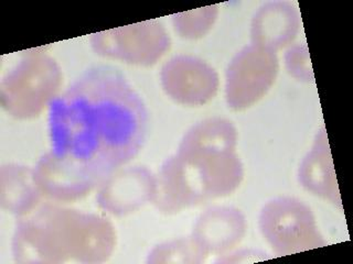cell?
Segmentation results:
<instances>
[{
	"mask_svg": "<svg viewBox=\"0 0 353 264\" xmlns=\"http://www.w3.org/2000/svg\"><path fill=\"white\" fill-rule=\"evenodd\" d=\"M298 181L305 190L330 201L342 210L339 187L325 128L318 131L312 150L303 157L298 170Z\"/></svg>",
	"mask_w": 353,
	"mask_h": 264,
	"instance_id": "ba28073f",
	"label": "cell"
},
{
	"mask_svg": "<svg viewBox=\"0 0 353 264\" xmlns=\"http://www.w3.org/2000/svg\"><path fill=\"white\" fill-rule=\"evenodd\" d=\"M99 54L137 65H152L165 54L170 40L163 25L146 21L94 34Z\"/></svg>",
	"mask_w": 353,
	"mask_h": 264,
	"instance_id": "277c9868",
	"label": "cell"
},
{
	"mask_svg": "<svg viewBox=\"0 0 353 264\" xmlns=\"http://www.w3.org/2000/svg\"><path fill=\"white\" fill-rule=\"evenodd\" d=\"M148 111L119 69H86L50 102V151L33 179L55 201L80 199L130 163L143 148Z\"/></svg>",
	"mask_w": 353,
	"mask_h": 264,
	"instance_id": "6da1fadb",
	"label": "cell"
},
{
	"mask_svg": "<svg viewBox=\"0 0 353 264\" xmlns=\"http://www.w3.org/2000/svg\"><path fill=\"white\" fill-rule=\"evenodd\" d=\"M163 85L176 102L202 104L213 98L218 89V75L202 60L191 56H178L165 64Z\"/></svg>",
	"mask_w": 353,
	"mask_h": 264,
	"instance_id": "5b68a950",
	"label": "cell"
},
{
	"mask_svg": "<svg viewBox=\"0 0 353 264\" xmlns=\"http://www.w3.org/2000/svg\"><path fill=\"white\" fill-rule=\"evenodd\" d=\"M301 30L297 9L286 1L263 6L252 22L254 45L277 52L292 45Z\"/></svg>",
	"mask_w": 353,
	"mask_h": 264,
	"instance_id": "52a82bcc",
	"label": "cell"
},
{
	"mask_svg": "<svg viewBox=\"0 0 353 264\" xmlns=\"http://www.w3.org/2000/svg\"><path fill=\"white\" fill-rule=\"evenodd\" d=\"M285 66L290 76L303 82H314L312 62L305 43L290 45L285 53Z\"/></svg>",
	"mask_w": 353,
	"mask_h": 264,
	"instance_id": "8fae6325",
	"label": "cell"
},
{
	"mask_svg": "<svg viewBox=\"0 0 353 264\" xmlns=\"http://www.w3.org/2000/svg\"><path fill=\"white\" fill-rule=\"evenodd\" d=\"M103 185L101 206L119 216L135 212L148 201H154L157 194V179L143 168L116 172Z\"/></svg>",
	"mask_w": 353,
	"mask_h": 264,
	"instance_id": "8992f818",
	"label": "cell"
},
{
	"mask_svg": "<svg viewBox=\"0 0 353 264\" xmlns=\"http://www.w3.org/2000/svg\"><path fill=\"white\" fill-rule=\"evenodd\" d=\"M245 229V218L240 210L218 207L210 209L199 218L193 239L208 254L222 253L240 243Z\"/></svg>",
	"mask_w": 353,
	"mask_h": 264,
	"instance_id": "9c48e42d",
	"label": "cell"
},
{
	"mask_svg": "<svg viewBox=\"0 0 353 264\" xmlns=\"http://www.w3.org/2000/svg\"><path fill=\"white\" fill-rule=\"evenodd\" d=\"M259 228L279 256H290L327 245L312 208L295 197L268 201L259 214Z\"/></svg>",
	"mask_w": 353,
	"mask_h": 264,
	"instance_id": "7a4b0ae2",
	"label": "cell"
},
{
	"mask_svg": "<svg viewBox=\"0 0 353 264\" xmlns=\"http://www.w3.org/2000/svg\"><path fill=\"white\" fill-rule=\"evenodd\" d=\"M176 256H182L183 262H201L204 261L203 256H207L208 253L192 238L160 245L150 253L149 258H156L152 262H158L160 258H165L163 262H167L169 258Z\"/></svg>",
	"mask_w": 353,
	"mask_h": 264,
	"instance_id": "30bf717a",
	"label": "cell"
},
{
	"mask_svg": "<svg viewBox=\"0 0 353 264\" xmlns=\"http://www.w3.org/2000/svg\"><path fill=\"white\" fill-rule=\"evenodd\" d=\"M279 71L277 54L257 45L243 49L232 60L226 76V98L234 109L259 102L276 82Z\"/></svg>",
	"mask_w": 353,
	"mask_h": 264,
	"instance_id": "3957f363",
	"label": "cell"
}]
</instances>
